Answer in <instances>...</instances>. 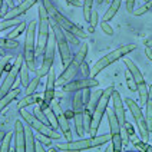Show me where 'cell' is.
<instances>
[{
    "label": "cell",
    "mask_w": 152,
    "mask_h": 152,
    "mask_svg": "<svg viewBox=\"0 0 152 152\" xmlns=\"http://www.w3.org/2000/svg\"><path fill=\"white\" fill-rule=\"evenodd\" d=\"M42 1H43V4H45V7H46V10H48V15L50 17V22L60 26L65 32L75 34L76 37H79V39H86L88 37V34L85 33V30H82L77 25L72 23L68 17H65L60 12H58V9L53 6L52 0H42Z\"/></svg>",
    "instance_id": "obj_1"
},
{
    "label": "cell",
    "mask_w": 152,
    "mask_h": 152,
    "mask_svg": "<svg viewBox=\"0 0 152 152\" xmlns=\"http://www.w3.org/2000/svg\"><path fill=\"white\" fill-rule=\"evenodd\" d=\"M39 19H37V43H36V58L42 56L45 48L48 45V39L50 34V17L48 15V10L45 7L43 1H39Z\"/></svg>",
    "instance_id": "obj_2"
},
{
    "label": "cell",
    "mask_w": 152,
    "mask_h": 152,
    "mask_svg": "<svg viewBox=\"0 0 152 152\" xmlns=\"http://www.w3.org/2000/svg\"><path fill=\"white\" fill-rule=\"evenodd\" d=\"M36 30H37V22H30L26 27V39L25 48H23V60L27 65L30 72H36Z\"/></svg>",
    "instance_id": "obj_3"
},
{
    "label": "cell",
    "mask_w": 152,
    "mask_h": 152,
    "mask_svg": "<svg viewBox=\"0 0 152 152\" xmlns=\"http://www.w3.org/2000/svg\"><path fill=\"white\" fill-rule=\"evenodd\" d=\"M113 91H115L113 85H110V86H108L106 89H103L101 98H99V102H98V105H96V108H95V110H93V113H92L91 126H89V131H88L91 136H95L96 134H98V129H99V126H101V122H102L103 115L106 113L108 103H109L110 98H112Z\"/></svg>",
    "instance_id": "obj_4"
},
{
    "label": "cell",
    "mask_w": 152,
    "mask_h": 152,
    "mask_svg": "<svg viewBox=\"0 0 152 152\" xmlns=\"http://www.w3.org/2000/svg\"><path fill=\"white\" fill-rule=\"evenodd\" d=\"M88 50H89L88 43H83V45L80 46V49L77 50L76 56L72 58V60L69 62V65L65 68L63 73L56 79V86H60V88H62L63 85H66L68 82H70V80L75 77L76 72L80 69V65L85 62V58H86V55H88Z\"/></svg>",
    "instance_id": "obj_5"
},
{
    "label": "cell",
    "mask_w": 152,
    "mask_h": 152,
    "mask_svg": "<svg viewBox=\"0 0 152 152\" xmlns=\"http://www.w3.org/2000/svg\"><path fill=\"white\" fill-rule=\"evenodd\" d=\"M135 49H136L135 45H125V46H121V48L112 50L110 53H108V55H105V56L101 58V59L93 65V68L91 69V77H95L96 75H99V72H102L103 69H106L109 65H112V63H115V62L119 60L121 58H125L128 53H131V52L135 50Z\"/></svg>",
    "instance_id": "obj_6"
},
{
    "label": "cell",
    "mask_w": 152,
    "mask_h": 152,
    "mask_svg": "<svg viewBox=\"0 0 152 152\" xmlns=\"http://www.w3.org/2000/svg\"><path fill=\"white\" fill-rule=\"evenodd\" d=\"M124 63H125V66H126V70L131 73V76H132V77H134V80H135L136 92H138V95H139V101H141V103L145 106L146 99H148L149 89H148V86H146V82H145L144 75H142V72L139 70V68H138V66H136L135 63L129 59V58H124Z\"/></svg>",
    "instance_id": "obj_7"
},
{
    "label": "cell",
    "mask_w": 152,
    "mask_h": 152,
    "mask_svg": "<svg viewBox=\"0 0 152 152\" xmlns=\"http://www.w3.org/2000/svg\"><path fill=\"white\" fill-rule=\"evenodd\" d=\"M20 115H22V118L25 119L26 122L32 126V129L37 131L39 134L49 136V138H52V139H60V138H62V135H60L59 132H56V129H53V128H50L49 125H46V124L42 122L40 119L36 118L33 113L27 112L25 108H23V109H20Z\"/></svg>",
    "instance_id": "obj_8"
},
{
    "label": "cell",
    "mask_w": 152,
    "mask_h": 152,
    "mask_svg": "<svg viewBox=\"0 0 152 152\" xmlns=\"http://www.w3.org/2000/svg\"><path fill=\"white\" fill-rule=\"evenodd\" d=\"M52 23V29H53V34H55V39H56V46H58V50L60 53V59H62V65L66 68L69 65V62L72 60V52H70V48H69V42L65 36V30L58 26L56 23Z\"/></svg>",
    "instance_id": "obj_9"
},
{
    "label": "cell",
    "mask_w": 152,
    "mask_h": 152,
    "mask_svg": "<svg viewBox=\"0 0 152 152\" xmlns=\"http://www.w3.org/2000/svg\"><path fill=\"white\" fill-rule=\"evenodd\" d=\"M56 39H55V34L50 33L49 34V39H48V45L45 48L43 52V60H42V66L36 70V75L45 77V76L49 73V70L53 68V60H55V53H56Z\"/></svg>",
    "instance_id": "obj_10"
},
{
    "label": "cell",
    "mask_w": 152,
    "mask_h": 152,
    "mask_svg": "<svg viewBox=\"0 0 152 152\" xmlns=\"http://www.w3.org/2000/svg\"><path fill=\"white\" fill-rule=\"evenodd\" d=\"M125 103H126V106L129 108L132 116L135 119V124H136V126H138V131H139V135L142 138V141L146 142V141L149 139V129H148L146 121H145V115L142 113L141 106H139L134 99H131V98H126V99H125Z\"/></svg>",
    "instance_id": "obj_11"
},
{
    "label": "cell",
    "mask_w": 152,
    "mask_h": 152,
    "mask_svg": "<svg viewBox=\"0 0 152 152\" xmlns=\"http://www.w3.org/2000/svg\"><path fill=\"white\" fill-rule=\"evenodd\" d=\"M108 116V122H109V128H110V141H112V148L115 152L122 151V135H121V125H119V121L115 115L113 109L108 110L106 109V113Z\"/></svg>",
    "instance_id": "obj_12"
},
{
    "label": "cell",
    "mask_w": 152,
    "mask_h": 152,
    "mask_svg": "<svg viewBox=\"0 0 152 152\" xmlns=\"http://www.w3.org/2000/svg\"><path fill=\"white\" fill-rule=\"evenodd\" d=\"M22 63H23V55H19L15 60V63L10 66L7 75L4 77V80H3V83L0 85V98L1 96H4L6 93L13 88V85L16 82L17 76H19V72H20V68H22Z\"/></svg>",
    "instance_id": "obj_13"
},
{
    "label": "cell",
    "mask_w": 152,
    "mask_h": 152,
    "mask_svg": "<svg viewBox=\"0 0 152 152\" xmlns=\"http://www.w3.org/2000/svg\"><path fill=\"white\" fill-rule=\"evenodd\" d=\"M49 108L53 110V113L56 115V119H58V124H59V128L62 129V132H63V135L65 138L70 141V138H72V132H70V126H69V121L66 118V115H65V112L63 109L60 108L59 102H56L55 99L50 102V105H49Z\"/></svg>",
    "instance_id": "obj_14"
},
{
    "label": "cell",
    "mask_w": 152,
    "mask_h": 152,
    "mask_svg": "<svg viewBox=\"0 0 152 152\" xmlns=\"http://www.w3.org/2000/svg\"><path fill=\"white\" fill-rule=\"evenodd\" d=\"M99 80H96L95 77L88 76V79H79V80H70L66 85H63V92H76V91H85V89H92L98 88Z\"/></svg>",
    "instance_id": "obj_15"
},
{
    "label": "cell",
    "mask_w": 152,
    "mask_h": 152,
    "mask_svg": "<svg viewBox=\"0 0 152 152\" xmlns=\"http://www.w3.org/2000/svg\"><path fill=\"white\" fill-rule=\"evenodd\" d=\"M56 148H58V151H86V149L93 148V141L92 136H89V138L83 136L76 141H69L66 144H60Z\"/></svg>",
    "instance_id": "obj_16"
},
{
    "label": "cell",
    "mask_w": 152,
    "mask_h": 152,
    "mask_svg": "<svg viewBox=\"0 0 152 152\" xmlns=\"http://www.w3.org/2000/svg\"><path fill=\"white\" fill-rule=\"evenodd\" d=\"M46 89H45V99H43V105H40L42 109L49 108L50 102L55 99V88H56V73L55 69L52 68L49 73L46 75Z\"/></svg>",
    "instance_id": "obj_17"
},
{
    "label": "cell",
    "mask_w": 152,
    "mask_h": 152,
    "mask_svg": "<svg viewBox=\"0 0 152 152\" xmlns=\"http://www.w3.org/2000/svg\"><path fill=\"white\" fill-rule=\"evenodd\" d=\"M40 0H22L19 6H15V7L9 9L7 13L3 16V19L6 20H12V19H19V16L25 15L26 12L29 10L30 7H33L36 3H39Z\"/></svg>",
    "instance_id": "obj_18"
},
{
    "label": "cell",
    "mask_w": 152,
    "mask_h": 152,
    "mask_svg": "<svg viewBox=\"0 0 152 152\" xmlns=\"http://www.w3.org/2000/svg\"><path fill=\"white\" fill-rule=\"evenodd\" d=\"M15 149L13 151L17 152H25L26 151V138H25V124L20 121V119H16L15 122Z\"/></svg>",
    "instance_id": "obj_19"
},
{
    "label": "cell",
    "mask_w": 152,
    "mask_h": 152,
    "mask_svg": "<svg viewBox=\"0 0 152 152\" xmlns=\"http://www.w3.org/2000/svg\"><path fill=\"white\" fill-rule=\"evenodd\" d=\"M112 102H113V112H115V115H116V118L119 121V125L122 128L125 125V122H126V118H125V106H124V101H122L121 93L113 91V93H112Z\"/></svg>",
    "instance_id": "obj_20"
},
{
    "label": "cell",
    "mask_w": 152,
    "mask_h": 152,
    "mask_svg": "<svg viewBox=\"0 0 152 152\" xmlns=\"http://www.w3.org/2000/svg\"><path fill=\"white\" fill-rule=\"evenodd\" d=\"M19 95H20V89H19V88H15V89H10L4 96H1V98H0V113L4 110V108H7L13 101H16Z\"/></svg>",
    "instance_id": "obj_21"
},
{
    "label": "cell",
    "mask_w": 152,
    "mask_h": 152,
    "mask_svg": "<svg viewBox=\"0 0 152 152\" xmlns=\"http://www.w3.org/2000/svg\"><path fill=\"white\" fill-rule=\"evenodd\" d=\"M25 138H26V151L34 152L36 151V139H34L32 126L29 124H25Z\"/></svg>",
    "instance_id": "obj_22"
},
{
    "label": "cell",
    "mask_w": 152,
    "mask_h": 152,
    "mask_svg": "<svg viewBox=\"0 0 152 152\" xmlns=\"http://www.w3.org/2000/svg\"><path fill=\"white\" fill-rule=\"evenodd\" d=\"M148 89H149V93H148V99H146V103H145V121H146L148 129L151 132L152 131V85Z\"/></svg>",
    "instance_id": "obj_23"
},
{
    "label": "cell",
    "mask_w": 152,
    "mask_h": 152,
    "mask_svg": "<svg viewBox=\"0 0 152 152\" xmlns=\"http://www.w3.org/2000/svg\"><path fill=\"white\" fill-rule=\"evenodd\" d=\"M121 4H122V0H112V3H110V6L108 7V10L105 12L102 20H103V22H109V20H112V19L115 17V15L118 13Z\"/></svg>",
    "instance_id": "obj_24"
},
{
    "label": "cell",
    "mask_w": 152,
    "mask_h": 152,
    "mask_svg": "<svg viewBox=\"0 0 152 152\" xmlns=\"http://www.w3.org/2000/svg\"><path fill=\"white\" fill-rule=\"evenodd\" d=\"M102 92H103V91H102L101 88H99V89H95V91H91L89 101H88V103L85 105V108L89 109L92 113H93V110H95V108H96V105H98V102H99V98H101Z\"/></svg>",
    "instance_id": "obj_25"
},
{
    "label": "cell",
    "mask_w": 152,
    "mask_h": 152,
    "mask_svg": "<svg viewBox=\"0 0 152 152\" xmlns=\"http://www.w3.org/2000/svg\"><path fill=\"white\" fill-rule=\"evenodd\" d=\"M73 112H82L85 109V102H83V92L82 91H76V95L73 96Z\"/></svg>",
    "instance_id": "obj_26"
},
{
    "label": "cell",
    "mask_w": 152,
    "mask_h": 152,
    "mask_svg": "<svg viewBox=\"0 0 152 152\" xmlns=\"http://www.w3.org/2000/svg\"><path fill=\"white\" fill-rule=\"evenodd\" d=\"M0 46L3 49H7V50H16L20 45H19V42H16V39L3 37V39H0Z\"/></svg>",
    "instance_id": "obj_27"
},
{
    "label": "cell",
    "mask_w": 152,
    "mask_h": 152,
    "mask_svg": "<svg viewBox=\"0 0 152 152\" xmlns=\"http://www.w3.org/2000/svg\"><path fill=\"white\" fill-rule=\"evenodd\" d=\"M19 75H20V83L26 88V86L29 85V82H30V79H29V68H27V65L25 63V60H23V63H22V68H20Z\"/></svg>",
    "instance_id": "obj_28"
},
{
    "label": "cell",
    "mask_w": 152,
    "mask_h": 152,
    "mask_svg": "<svg viewBox=\"0 0 152 152\" xmlns=\"http://www.w3.org/2000/svg\"><path fill=\"white\" fill-rule=\"evenodd\" d=\"M40 76H34L33 79H30V82H29V85L26 86V95H33L34 92H36V89H37V86H39V83H40Z\"/></svg>",
    "instance_id": "obj_29"
},
{
    "label": "cell",
    "mask_w": 152,
    "mask_h": 152,
    "mask_svg": "<svg viewBox=\"0 0 152 152\" xmlns=\"http://www.w3.org/2000/svg\"><path fill=\"white\" fill-rule=\"evenodd\" d=\"M13 132H7L4 138H3V141H1V144H0V151L1 152H7V151H12V148H10V144H12V139H13Z\"/></svg>",
    "instance_id": "obj_30"
},
{
    "label": "cell",
    "mask_w": 152,
    "mask_h": 152,
    "mask_svg": "<svg viewBox=\"0 0 152 152\" xmlns=\"http://www.w3.org/2000/svg\"><path fill=\"white\" fill-rule=\"evenodd\" d=\"M26 27H27V23H26V22H22V23H20V25H17L16 27H15V29H13L7 36H6V37H9V39H16V37H19L20 34L25 32Z\"/></svg>",
    "instance_id": "obj_31"
},
{
    "label": "cell",
    "mask_w": 152,
    "mask_h": 152,
    "mask_svg": "<svg viewBox=\"0 0 152 152\" xmlns=\"http://www.w3.org/2000/svg\"><path fill=\"white\" fill-rule=\"evenodd\" d=\"M33 95H34V93H33ZM33 95H26L22 101L17 102V110L23 109V108L29 106V105H33V103H36V98H34Z\"/></svg>",
    "instance_id": "obj_32"
},
{
    "label": "cell",
    "mask_w": 152,
    "mask_h": 152,
    "mask_svg": "<svg viewBox=\"0 0 152 152\" xmlns=\"http://www.w3.org/2000/svg\"><path fill=\"white\" fill-rule=\"evenodd\" d=\"M93 3H95V0H83V17L86 22H89V19H91V15H92L93 10Z\"/></svg>",
    "instance_id": "obj_33"
},
{
    "label": "cell",
    "mask_w": 152,
    "mask_h": 152,
    "mask_svg": "<svg viewBox=\"0 0 152 152\" xmlns=\"http://www.w3.org/2000/svg\"><path fill=\"white\" fill-rule=\"evenodd\" d=\"M33 115L36 116L37 119H40L42 122H45L46 125H49L50 126V122H49V119H48V116H46V112L40 108V106H34V109H33ZM52 128V126H50Z\"/></svg>",
    "instance_id": "obj_34"
},
{
    "label": "cell",
    "mask_w": 152,
    "mask_h": 152,
    "mask_svg": "<svg viewBox=\"0 0 152 152\" xmlns=\"http://www.w3.org/2000/svg\"><path fill=\"white\" fill-rule=\"evenodd\" d=\"M20 23H22V22H20L19 19H12V20H6V19H3V20H0V32L6 30L7 27H12V26L20 25Z\"/></svg>",
    "instance_id": "obj_35"
},
{
    "label": "cell",
    "mask_w": 152,
    "mask_h": 152,
    "mask_svg": "<svg viewBox=\"0 0 152 152\" xmlns=\"http://www.w3.org/2000/svg\"><path fill=\"white\" fill-rule=\"evenodd\" d=\"M151 7H152V3L151 1H146L144 6H141V7H138V9H134L132 15H134V16H142L145 13H148V12L151 10Z\"/></svg>",
    "instance_id": "obj_36"
},
{
    "label": "cell",
    "mask_w": 152,
    "mask_h": 152,
    "mask_svg": "<svg viewBox=\"0 0 152 152\" xmlns=\"http://www.w3.org/2000/svg\"><path fill=\"white\" fill-rule=\"evenodd\" d=\"M125 80H126V86L129 91H132V92H136V83L135 80H134V77L131 76V73L129 72H125Z\"/></svg>",
    "instance_id": "obj_37"
},
{
    "label": "cell",
    "mask_w": 152,
    "mask_h": 152,
    "mask_svg": "<svg viewBox=\"0 0 152 152\" xmlns=\"http://www.w3.org/2000/svg\"><path fill=\"white\" fill-rule=\"evenodd\" d=\"M98 19H99V16H98V12L96 10H92V15H91V19H89V32L92 33L93 30H95V26L98 25Z\"/></svg>",
    "instance_id": "obj_38"
},
{
    "label": "cell",
    "mask_w": 152,
    "mask_h": 152,
    "mask_svg": "<svg viewBox=\"0 0 152 152\" xmlns=\"http://www.w3.org/2000/svg\"><path fill=\"white\" fill-rule=\"evenodd\" d=\"M9 62H10V58L9 56H3L1 59H0V79H1V75H3V72H7L9 70Z\"/></svg>",
    "instance_id": "obj_39"
},
{
    "label": "cell",
    "mask_w": 152,
    "mask_h": 152,
    "mask_svg": "<svg viewBox=\"0 0 152 152\" xmlns=\"http://www.w3.org/2000/svg\"><path fill=\"white\" fill-rule=\"evenodd\" d=\"M101 29H102V32L105 34H108V36H112V34H113V29H112V26H110L108 22H103V20H102Z\"/></svg>",
    "instance_id": "obj_40"
},
{
    "label": "cell",
    "mask_w": 152,
    "mask_h": 152,
    "mask_svg": "<svg viewBox=\"0 0 152 152\" xmlns=\"http://www.w3.org/2000/svg\"><path fill=\"white\" fill-rule=\"evenodd\" d=\"M3 6H4V7L1 9V13H0V15H1V17H3L4 15H6V13H7V6H9L10 9L15 7V0H4V4H3Z\"/></svg>",
    "instance_id": "obj_41"
},
{
    "label": "cell",
    "mask_w": 152,
    "mask_h": 152,
    "mask_svg": "<svg viewBox=\"0 0 152 152\" xmlns=\"http://www.w3.org/2000/svg\"><path fill=\"white\" fill-rule=\"evenodd\" d=\"M65 36H66V39H68V42L70 43H73V45H79V37H76L75 34H72V33H69V32H65Z\"/></svg>",
    "instance_id": "obj_42"
},
{
    "label": "cell",
    "mask_w": 152,
    "mask_h": 152,
    "mask_svg": "<svg viewBox=\"0 0 152 152\" xmlns=\"http://www.w3.org/2000/svg\"><path fill=\"white\" fill-rule=\"evenodd\" d=\"M37 141H39V142H42L43 145H50L52 144V138H49V136H46V135H42V134H39Z\"/></svg>",
    "instance_id": "obj_43"
},
{
    "label": "cell",
    "mask_w": 152,
    "mask_h": 152,
    "mask_svg": "<svg viewBox=\"0 0 152 152\" xmlns=\"http://www.w3.org/2000/svg\"><path fill=\"white\" fill-rule=\"evenodd\" d=\"M80 68L83 69V73L85 75H88V76H91V68H89V66H88V65H86V63H82V65H80Z\"/></svg>",
    "instance_id": "obj_44"
},
{
    "label": "cell",
    "mask_w": 152,
    "mask_h": 152,
    "mask_svg": "<svg viewBox=\"0 0 152 152\" xmlns=\"http://www.w3.org/2000/svg\"><path fill=\"white\" fill-rule=\"evenodd\" d=\"M145 55H146V58L149 60H152V49L151 48H146V49H145Z\"/></svg>",
    "instance_id": "obj_45"
},
{
    "label": "cell",
    "mask_w": 152,
    "mask_h": 152,
    "mask_svg": "<svg viewBox=\"0 0 152 152\" xmlns=\"http://www.w3.org/2000/svg\"><path fill=\"white\" fill-rule=\"evenodd\" d=\"M65 1H68L69 4H72V6H76V7H77V6H80V1H79V0H65Z\"/></svg>",
    "instance_id": "obj_46"
},
{
    "label": "cell",
    "mask_w": 152,
    "mask_h": 152,
    "mask_svg": "<svg viewBox=\"0 0 152 152\" xmlns=\"http://www.w3.org/2000/svg\"><path fill=\"white\" fill-rule=\"evenodd\" d=\"M36 151H39V152L46 151V149L43 148V144H42V142H39V144H36Z\"/></svg>",
    "instance_id": "obj_47"
},
{
    "label": "cell",
    "mask_w": 152,
    "mask_h": 152,
    "mask_svg": "<svg viewBox=\"0 0 152 152\" xmlns=\"http://www.w3.org/2000/svg\"><path fill=\"white\" fill-rule=\"evenodd\" d=\"M145 46H146V48H151V49H152V39H148V40L145 42Z\"/></svg>",
    "instance_id": "obj_48"
},
{
    "label": "cell",
    "mask_w": 152,
    "mask_h": 152,
    "mask_svg": "<svg viewBox=\"0 0 152 152\" xmlns=\"http://www.w3.org/2000/svg\"><path fill=\"white\" fill-rule=\"evenodd\" d=\"M4 135H6V132H4V131H0V144H1V141H3Z\"/></svg>",
    "instance_id": "obj_49"
},
{
    "label": "cell",
    "mask_w": 152,
    "mask_h": 152,
    "mask_svg": "<svg viewBox=\"0 0 152 152\" xmlns=\"http://www.w3.org/2000/svg\"><path fill=\"white\" fill-rule=\"evenodd\" d=\"M3 4H4V0H0V13H1V9H3ZM1 17V15H0Z\"/></svg>",
    "instance_id": "obj_50"
},
{
    "label": "cell",
    "mask_w": 152,
    "mask_h": 152,
    "mask_svg": "<svg viewBox=\"0 0 152 152\" xmlns=\"http://www.w3.org/2000/svg\"><path fill=\"white\" fill-rule=\"evenodd\" d=\"M103 1H105V0H95V3H96L98 6H101V4L103 3Z\"/></svg>",
    "instance_id": "obj_51"
},
{
    "label": "cell",
    "mask_w": 152,
    "mask_h": 152,
    "mask_svg": "<svg viewBox=\"0 0 152 152\" xmlns=\"http://www.w3.org/2000/svg\"><path fill=\"white\" fill-rule=\"evenodd\" d=\"M144 1H145V3H146V1H151V0H144Z\"/></svg>",
    "instance_id": "obj_52"
}]
</instances>
